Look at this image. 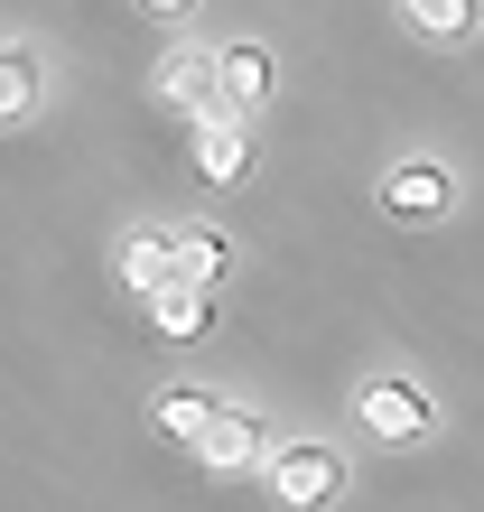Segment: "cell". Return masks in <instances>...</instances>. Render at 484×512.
<instances>
[{"label":"cell","mask_w":484,"mask_h":512,"mask_svg":"<svg viewBox=\"0 0 484 512\" xmlns=\"http://www.w3.org/2000/svg\"><path fill=\"white\" fill-rule=\"evenodd\" d=\"M270 503H289V512H326L345 494V457L326 438H289V447H270Z\"/></svg>","instance_id":"obj_1"},{"label":"cell","mask_w":484,"mask_h":512,"mask_svg":"<svg viewBox=\"0 0 484 512\" xmlns=\"http://www.w3.org/2000/svg\"><path fill=\"white\" fill-rule=\"evenodd\" d=\"M354 419H363L373 438H391V447H410V438H429V429H438L429 391H419V382H401V373H382V382H354Z\"/></svg>","instance_id":"obj_2"},{"label":"cell","mask_w":484,"mask_h":512,"mask_svg":"<svg viewBox=\"0 0 484 512\" xmlns=\"http://www.w3.org/2000/svg\"><path fill=\"white\" fill-rule=\"evenodd\" d=\"M457 205V177H447L438 159H401L382 177V215H401V224H429V215H447Z\"/></svg>","instance_id":"obj_3"},{"label":"cell","mask_w":484,"mask_h":512,"mask_svg":"<svg viewBox=\"0 0 484 512\" xmlns=\"http://www.w3.org/2000/svg\"><path fill=\"white\" fill-rule=\"evenodd\" d=\"M270 47L261 38H233V47H215V84H224V112H242V122H252V112L270 103Z\"/></svg>","instance_id":"obj_4"},{"label":"cell","mask_w":484,"mask_h":512,"mask_svg":"<svg viewBox=\"0 0 484 512\" xmlns=\"http://www.w3.org/2000/svg\"><path fill=\"white\" fill-rule=\"evenodd\" d=\"M159 103H177L187 122H215L224 112V84H215V56H196V47H177L159 56Z\"/></svg>","instance_id":"obj_5"},{"label":"cell","mask_w":484,"mask_h":512,"mask_svg":"<svg viewBox=\"0 0 484 512\" xmlns=\"http://www.w3.org/2000/svg\"><path fill=\"white\" fill-rule=\"evenodd\" d=\"M224 280H233V243H224V224H177V289L215 298Z\"/></svg>","instance_id":"obj_6"},{"label":"cell","mask_w":484,"mask_h":512,"mask_svg":"<svg viewBox=\"0 0 484 512\" xmlns=\"http://www.w3.org/2000/svg\"><path fill=\"white\" fill-rule=\"evenodd\" d=\"M121 280H131L149 308L159 298H177V233H159V224H140L131 243H121Z\"/></svg>","instance_id":"obj_7"},{"label":"cell","mask_w":484,"mask_h":512,"mask_svg":"<svg viewBox=\"0 0 484 512\" xmlns=\"http://www.w3.org/2000/svg\"><path fill=\"white\" fill-rule=\"evenodd\" d=\"M196 168L233 187V177H252V122L242 112H215V122H196Z\"/></svg>","instance_id":"obj_8"},{"label":"cell","mask_w":484,"mask_h":512,"mask_svg":"<svg viewBox=\"0 0 484 512\" xmlns=\"http://www.w3.org/2000/svg\"><path fill=\"white\" fill-rule=\"evenodd\" d=\"M196 466H215V475H242V466H270L261 410H224V419H215V438L196 447Z\"/></svg>","instance_id":"obj_9"},{"label":"cell","mask_w":484,"mask_h":512,"mask_svg":"<svg viewBox=\"0 0 484 512\" xmlns=\"http://www.w3.org/2000/svg\"><path fill=\"white\" fill-rule=\"evenodd\" d=\"M215 401H205V391H159V401H149V429H159V438H177V447H187V457H196V447L205 438H215Z\"/></svg>","instance_id":"obj_10"},{"label":"cell","mask_w":484,"mask_h":512,"mask_svg":"<svg viewBox=\"0 0 484 512\" xmlns=\"http://www.w3.org/2000/svg\"><path fill=\"white\" fill-rule=\"evenodd\" d=\"M47 103V66H38V56H28V47H10V56H0V122H28V112H38Z\"/></svg>","instance_id":"obj_11"},{"label":"cell","mask_w":484,"mask_h":512,"mask_svg":"<svg viewBox=\"0 0 484 512\" xmlns=\"http://www.w3.org/2000/svg\"><path fill=\"white\" fill-rule=\"evenodd\" d=\"M410 28H419V38H466V28H475V10H466V0H410Z\"/></svg>","instance_id":"obj_12"},{"label":"cell","mask_w":484,"mask_h":512,"mask_svg":"<svg viewBox=\"0 0 484 512\" xmlns=\"http://www.w3.org/2000/svg\"><path fill=\"white\" fill-rule=\"evenodd\" d=\"M149 317H159V336H205V326H215V308H205L196 289H177V298H159V308H149Z\"/></svg>","instance_id":"obj_13"}]
</instances>
